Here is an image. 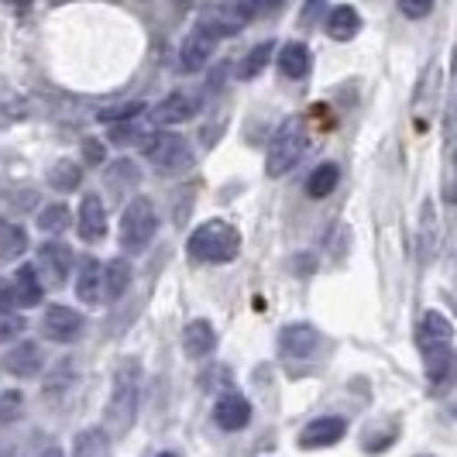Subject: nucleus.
Wrapping results in <instances>:
<instances>
[{"label":"nucleus","instance_id":"11","mask_svg":"<svg viewBox=\"0 0 457 457\" xmlns=\"http://www.w3.org/2000/svg\"><path fill=\"white\" fill-rule=\"evenodd\" d=\"M213 420L220 430L228 434H237L252 423V403L241 395V392H224L217 403H213Z\"/></svg>","mask_w":457,"mask_h":457},{"label":"nucleus","instance_id":"14","mask_svg":"<svg viewBox=\"0 0 457 457\" xmlns=\"http://www.w3.org/2000/svg\"><path fill=\"white\" fill-rule=\"evenodd\" d=\"M79 237L90 245L107 237V210H104V200L96 193L83 196V204H79Z\"/></svg>","mask_w":457,"mask_h":457},{"label":"nucleus","instance_id":"30","mask_svg":"<svg viewBox=\"0 0 457 457\" xmlns=\"http://www.w3.org/2000/svg\"><path fill=\"white\" fill-rule=\"evenodd\" d=\"M245 7L248 18H269V14H278L282 11V0H237Z\"/></svg>","mask_w":457,"mask_h":457},{"label":"nucleus","instance_id":"21","mask_svg":"<svg viewBox=\"0 0 457 457\" xmlns=\"http://www.w3.org/2000/svg\"><path fill=\"white\" fill-rule=\"evenodd\" d=\"M128 286H131V265L120 262V258L107 262V265H104V303L120 299L128 293Z\"/></svg>","mask_w":457,"mask_h":457},{"label":"nucleus","instance_id":"1","mask_svg":"<svg viewBox=\"0 0 457 457\" xmlns=\"http://www.w3.org/2000/svg\"><path fill=\"white\" fill-rule=\"evenodd\" d=\"M451 341H454V327L444 313H423L420 320V330H416V344L423 351V361H427V378L434 386H444L451 378V368H454V351H451Z\"/></svg>","mask_w":457,"mask_h":457},{"label":"nucleus","instance_id":"36","mask_svg":"<svg viewBox=\"0 0 457 457\" xmlns=\"http://www.w3.org/2000/svg\"><path fill=\"white\" fill-rule=\"evenodd\" d=\"M420 457H430V454H420Z\"/></svg>","mask_w":457,"mask_h":457},{"label":"nucleus","instance_id":"19","mask_svg":"<svg viewBox=\"0 0 457 457\" xmlns=\"http://www.w3.org/2000/svg\"><path fill=\"white\" fill-rule=\"evenodd\" d=\"M358 31H361V14H358V7L341 4V7L330 11V18H327V35H330L334 42H351Z\"/></svg>","mask_w":457,"mask_h":457},{"label":"nucleus","instance_id":"9","mask_svg":"<svg viewBox=\"0 0 457 457\" xmlns=\"http://www.w3.org/2000/svg\"><path fill=\"white\" fill-rule=\"evenodd\" d=\"M320 344H323V334L313 323H289L278 334V351L286 358H313L320 351Z\"/></svg>","mask_w":457,"mask_h":457},{"label":"nucleus","instance_id":"7","mask_svg":"<svg viewBox=\"0 0 457 457\" xmlns=\"http://www.w3.org/2000/svg\"><path fill=\"white\" fill-rule=\"evenodd\" d=\"M200 114V100L189 96V93H169L165 100H159L152 111H148V120L155 128H172V124H186Z\"/></svg>","mask_w":457,"mask_h":457},{"label":"nucleus","instance_id":"2","mask_svg":"<svg viewBox=\"0 0 457 457\" xmlns=\"http://www.w3.org/2000/svg\"><path fill=\"white\" fill-rule=\"evenodd\" d=\"M137 403H141V365L137 361H120L114 375V392L104 416V434L124 436L137 420Z\"/></svg>","mask_w":457,"mask_h":457},{"label":"nucleus","instance_id":"32","mask_svg":"<svg viewBox=\"0 0 457 457\" xmlns=\"http://www.w3.org/2000/svg\"><path fill=\"white\" fill-rule=\"evenodd\" d=\"M399 11L412 21H420V18H427L434 11V0H399Z\"/></svg>","mask_w":457,"mask_h":457},{"label":"nucleus","instance_id":"10","mask_svg":"<svg viewBox=\"0 0 457 457\" xmlns=\"http://www.w3.org/2000/svg\"><path fill=\"white\" fill-rule=\"evenodd\" d=\"M213 48H217V38L206 31L204 24H196L179 46V72H200L210 62Z\"/></svg>","mask_w":457,"mask_h":457},{"label":"nucleus","instance_id":"35","mask_svg":"<svg viewBox=\"0 0 457 457\" xmlns=\"http://www.w3.org/2000/svg\"><path fill=\"white\" fill-rule=\"evenodd\" d=\"M159 457H179V454H172V451H162Z\"/></svg>","mask_w":457,"mask_h":457},{"label":"nucleus","instance_id":"33","mask_svg":"<svg viewBox=\"0 0 457 457\" xmlns=\"http://www.w3.org/2000/svg\"><path fill=\"white\" fill-rule=\"evenodd\" d=\"M83 152H87V162H90V165H100V162L107 159V148H104L96 137H87V141H83Z\"/></svg>","mask_w":457,"mask_h":457},{"label":"nucleus","instance_id":"27","mask_svg":"<svg viewBox=\"0 0 457 457\" xmlns=\"http://www.w3.org/2000/svg\"><path fill=\"white\" fill-rule=\"evenodd\" d=\"M28 252V237L21 228H0V254L4 258H18Z\"/></svg>","mask_w":457,"mask_h":457},{"label":"nucleus","instance_id":"28","mask_svg":"<svg viewBox=\"0 0 457 457\" xmlns=\"http://www.w3.org/2000/svg\"><path fill=\"white\" fill-rule=\"evenodd\" d=\"M145 111V104L141 100H131V104H120V107H104L100 111V120H131V117H137Z\"/></svg>","mask_w":457,"mask_h":457},{"label":"nucleus","instance_id":"4","mask_svg":"<svg viewBox=\"0 0 457 457\" xmlns=\"http://www.w3.org/2000/svg\"><path fill=\"white\" fill-rule=\"evenodd\" d=\"M159 230V213L148 196H135L120 213V248L128 254H141Z\"/></svg>","mask_w":457,"mask_h":457},{"label":"nucleus","instance_id":"22","mask_svg":"<svg viewBox=\"0 0 457 457\" xmlns=\"http://www.w3.org/2000/svg\"><path fill=\"white\" fill-rule=\"evenodd\" d=\"M341 183V169L334 165V162H323L317 165L313 172H310V183H306V193L313 196V200H323V196H330L334 189Z\"/></svg>","mask_w":457,"mask_h":457},{"label":"nucleus","instance_id":"18","mask_svg":"<svg viewBox=\"0 0 457 457\" xmlns=\"http://www.w3.org/2000/svg\"><path fill=\"white\" fill-rule=\"evenodd\" d=\"M310 66H313V55L303 42H289L278 52V72L286 79H306L310 76Z\"/></svg>","mask_w":457,"mask_h":457},{"label":"nucleus","instance_id":"3","mask_svg":"<svg viewBox=\"0 0 457 457\" xmlns=\"http://www.w3.org/2000/svg\"><path fill=\"white\" fill-rule=\"evenodd\" d=\"M237 248H241V237L224 220H206L189 237V254L204 265H224L230 258H237Z\"/></svg>","mask_w":457,"mask_h":457},{"label":"nucleus","instance_id":"26","mask_svg":"<svg viewBox=\"0 0 457 457\" xmlns=\"http://www.w3.org/2000/svg\"><path fill=\"white\" fill-rule=\"evenodd\" d=\"M66 224H69V206H62V204H52L38 213V230H42V234H59Z\"/></svg>","mask_w":457,"mask_h":457},{"label":"nucleus","instance_id":"8","mask_svg":"<svg viewBox=\"0 0 457 457\" xmlns=\"http://www.w3.org/2000/svg\"><path fill=\"white\" fill-rule=\"evenodd\" d=\"M83 327H87L83 313H76L72 306H48L42 317V334L55 344H72L83 334Z\"/></svg>","mask_w":457,"mask_h":457},{"label":"nucleus","instance_id":"23","mask_svg":"<svg viewBox=\"0 0 457 457\" xmlns=\"http://www.w3.org/2000/svg\"><path fill=\"white\" fill-rule=\"evenodd\" d=\"M72 457H111V436L104 434L100 427L83 430L72 444Z\"/></svg>","mask_w":457,"mask_h":457},{"label":"nucleus","instance_id":"13","mask_svg":"<svg viewBox=\"0 0 457 457\" xmlns=\"http://www.w3.org/2000/svg\"><path fill=\"white\" fill-rule=\"evenodd\" d=\"M344 434H347V423H344L341 416H320V420H313V423L299 434V447H306V451L334 447Z\"/></svg>","mask_w":457,"mask_h":457},{"label":"nucleus","instance_id":"5","mask_svg":"<svg viewBox=\"0 0 457 457\" xmlns=\"http://www.w3.org/2000/svg\"><path fill=\"white\" fill-rule=\"evenodd\" d=\"M303 155H306V131H303L299 120H286V124L275 131L272 145H269V152H265V172H269L272 179H278V176H286Z\"/></svg>","mask_w":457,"mask_h":457},{"label":"nucleus","instance_id":"31","mask_svg":"<svg viewBox=\"0 0 457 457\" xmlns=\"http://www.w3.org/2000/svg\"><path fill=\"white\" fill-rule=\"evenodd\" d=\"M21 403H24L21 392H4L0 395V423H11L21 412Z\"/></svg>","mask_w":457,"mask_h":457},{"label":"nucleus","instance_id":"17","mask_svg":"<svg viewBox=\"0 0 457 457\" xmlns=\"http://www.w3.org/2000/svg\"><path fill=\"white\" fill-rule=\"evenodd\" d=\"M11 303H18L21 310L42 303V282H38V272H35L31 265H21V269L14 272V282H11Z\"/></svg>","mask_w":457,"mask_h":457},{"label":"nucleus","instance_id":"6","mask_svg":"<svg viewBox=\"0 0 457 457\" xmlns=\"http://www.w3.org/2000/svg\"><path fill=\"white\" fill-rule=\"evenodd\" d=\"M141 155L152 162L159 172H179L193 162L189 145L179 135H172V131H155V135L141 137Z\"/></svg>","mask_w":457,"mask_h":457},{"label":"nucleus","instance_id":"12","mask_svg":"<svg viewBox=\"0 0 457 457\" xmlns=\"http://www.w3.org/2000/svg\"><path fill=\"white\" fill-rule=\"evenodd\" d=\"M35 272L46 275V286H62L72 272V252L62 241H46L38 248V269Z\"/></svg>","mask_w":457,"mask_h":457},{"label":"nucleus","instance_id":"20","mask_svg":"<svg viewBox=\"0 0 457 457\" xmlns=\"http://www.w3.org/2000/svg\"><path fill=\"white\" fill-rule=\"evenodd\" d=\"M76 296H79V303H87V306H100L104 303V265L100 262H87L79 269Z\"/></svg>","mask_w":457,"mask_h":457},{"label":"nucleus","instance_id":"15","mask_svg":"<svg viewBox=\"0 0 457 457\" xmlns=\"http://www.w3.org/2000/svg\"><path fill=\"white\" fill-rule=\"evenodd\" d=\"M4 368H7L11 375H18V378H31V375H38V371H42V347H38L35 341H21L18 347H11V351H7Z\"/></svg>","mask_w":457,"mask_h":457},{"label":"nucleus","instance_id":"24","mask_svg":"<svg viewBox=\"0 0 457 457\" xmlns=\"http://www.w3.org/2000/svg\"><path fill=\"white\" fill-rule=\"evenodd\" d=\"M272 46L275 42H258V46L245 55V62H241V69H237V76H241V79H254L262 69L272 62Z\"/></svg>","mask_w":457,"mask_h":457},{"label":"nucleus","instance_id":"16","mask_svg":"<svg viewBox=\"0 0 457 457\" xmlns=\"http://www.w3.org/2000/svg\"><path fill=\"white\" fill-rule=\"evenodd\" d=\"M217 347V330L210 320H189L183 327V351L186 358H206Z\"/></svg>","mask_w":457,"mask_h":457},{"label":"nucleus","instance_id":"29","mask_svg":"<svg viewBox=\"0 0 457 457\" xmlns=\"http://www.w3.org/2000/svg\"><path fill=\"white\" fill-rule=\"evenodd\" d=\"M24 327V317H18V313H7V310H0V344L14 341L18 334H21Z\"/></svg>","mask_w":457,"mask_h":457},{"label":"nucleus","instance_id":"34","mask_svg":"<svg viewBox=\"0 0 457 457\" xmlns=\"http://www.w3.org/2000/svg\"><path fill=\"white\" fill-rule=\"evenodd\" d=\"M38 457H62V451H55V447H48V451H42Z\"/></svg>","mask_w":457,"mask_h":457},{"label":"nucleus","instance_id":"25","mask_svg":"<svg viewBox=\"0 0 457 457\" xmlns=\"http://www.w3.org/2000/svg\"><path fill=\"white\" fill-rule=\"evenodd\" d=\"M79 179H83V169H79V165H72L69 159L55 162V165H52V172H48V183L55 186V189H62V193H72V189L79 186Z\"/></svg>","mask_w":457,"mask_h":457}]
</instances>
